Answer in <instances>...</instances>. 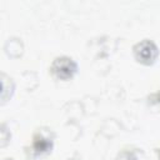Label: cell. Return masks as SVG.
Here are the masks:
<instances>
[{"mask_svg":"<svg viewBox=\"0 0 160 160\" xmlns=\"http://www.w3.org/2000/svg\"><path fill=\"white\" fill-rule=\"evenodd\" d=\"M134 54H135V58L138 59V61L149 65L156 59L158 48L152 41L142 40L141 42H139L134 46Z\"/></svg>","mask_w":160,"mask_h":160,"instance_id":"6da1fadb","label":"cell"},{"mask_svg":"<svg viewBox=\"0 0 160 160\" xmlns=\"http://www.w3.org/2000/svg\"><path fill=\"white\" fill-rule=\"evenodd\" d=\"M51 71L54 72V75L56 78L66 80V79H70L75 74L76 64L72 61V59L61 56V58H58L54 60V62L51 65Z\"/></svg>","mask_w":160,"mask_h":160,"instance_id":"7a4b0ae2","label":"cell"},{"mask_svg":"<svg viewBox=\"0 0 160 160\" xmlns=\"http://www.w3.org/2000/svg\"><path fill=\"white\" fill-rule=\"evenodd\" d=\"M52 148V141L45 136H42L41 134H36L34 136V141H32V150L36 154H44L48 152L49 150H51Z\"/></svg>","mask_w":160,"mask_h":160,"instance_id":"3957f363","label":"cell"},{"mask_svg":"<svg viewBox=\"0 0 160 160\" xmlns=\"http://www.w3.org/2000/svg\"><path fill=\"white\" fill-rule=\"evenodd\" d=\"M155 99H156V101H159V102H160V92H158V94L155 95Z\"/></svg>","mask_w":160,"mask_h":160,"instance_id":"277c9868","label":"cell"}]
</instances>
